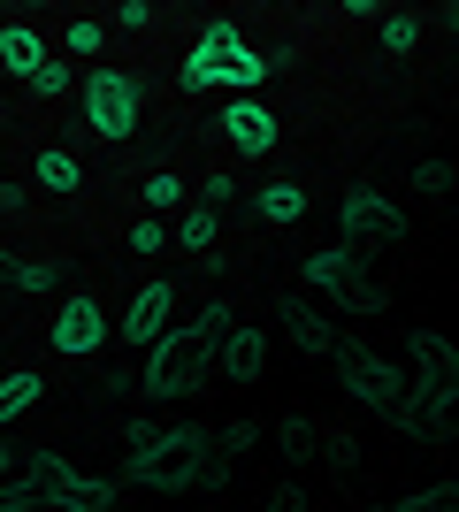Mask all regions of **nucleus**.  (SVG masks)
<instances>
[{
  "label": "nucleus",
  "instance_id": "nucleus-1",
  "mask_svg": "<svg viewBox=\"0 0 459 512\" xmlns=\"http://www.w3.org/2000/svg\"><path fill=\"white\" fill-rule=\"evenodd\" d=\"M222 337H230V314H222V306H207L192 329H161V337H153L146 375H138V390H146L153 406L192 398V390L207 383V360H215V344H222Z\"/></svg>",
  "mask_w": 459,
  "mask_h": 512
},
{
  "label": "nucleus",
  "instance_id": "nucleus-2",
  "mask_svg": "<svg viewBox=\"0 0 459 512\" xmlns=\"http://www.w3.org/2000/svg\"><path fill=\"white\" fill-rule=\"evenodd\" d=\"M268 54H253V39H245L230 16H215L207 31L192 39V54H184V92H207V85H230V92H253L268 85Z\"/></svg>",
  "mask_w": 459,
  "mask_h": 512
},
{
  "label": "nucleus",
  "instance_id": "nucleus-3",
  "mask_svg": "<svg viewBox=\"0 0 459 512\" xmlns=\"http://www.w3.org/2000/svg\"><path fill=\"white\" fill-rule=\"evenodd\" d=\"M199 459H207L199 428H153L146 444H131V482H146V490H192Z\"/></svg>",
  "mask_w": 459,
  "mask_h": 512
},
{
  "label": "nucleus",
  "instance_id": "nucleus-4",
  "mask_svg": "<svg viewBox=\"0 0 459 512\" xmlns=\"http://www.w3.org/2000/svg\"><path fill=\"white\" fill-rule=\"evenodd\" d=\"M329 360H337V375H345V390L360 398L368 413H383L391 421L398 413V398H406V375H398L383 352H368L360 337H329Z\"/></svg>",
  "mask_w": 459,
  "mask_h": 512
},
{
  "label": "nucleus",
  "instance_id": "nucleus-5",
  "mask_svg": "<svg viewBox=\"0 0 459 512\" xmlns=\"http://www.w3.org/2000/svg\"><path fill=\"white\" fill-rule=\"evenodd\" d=\"M306 283H314V291H329L337 306H352V314H391V291L360 268V253H352V245H322V253L306 260Z\"/></svg>",
  "mask_w": 459,
  "mask_h": 512
},
{
  "label": "nucleus",
  "instance_id": "nucleus-6",
  "mask_svg": "<svg viewBox=\"0 0 459 512\" xmlns=\"http://www.w3.org/2000/svg\"><path fill=\"white\" fill-rule=\"evenodd\" d=\"M16 474L39 490V505H69V512H100L115 497L100 474H77L62 451H31V459H16Z\"/></svg>",
  "mask_w": 459,
  "mask_h": 512
},
{
  "label": "nucleus",
  "instance_id": "nucleus-7",
  "mask_svg": "<svg viewBox=\"0 0 459 512\" xmlns=\"http://www.w3.org/2000/svg\"><path fill=\"white\" fill-rule=\"evenodd\" d=\"M85 123H92V138L123 146V138L138 130V77H123V69H92V77H85Z\"/></svg>",
  "mask_w": 459,
  "mask_h": 512
},
{
  "label": "nucleus",
  "instance_id": "nucleus-8",
  "mask_svg": "<svg viewBox=\"0 0 459 512\" xmlns=\"http://www.w3.org/2000/svg\"><path fill=\"white\" fill-rule=\"evenodd\" d=\"M337 245H352V253H368V245H406V214L391 207L383 192H345V207H337Z\"/></svg>",
  "mask_w": 459,
  "mask_h": 512
},
{
  "label": "nucleus",
  "instance_id": "nucleus-9",
  "mask_svg": "<svg viewBox=\"0 0 459 512\" xmlns=\"http://www.w3.org/2000/svg\"><path fill=\"white\" fill-rule=\"evenodd\" d=\"M100 344H108V314L92 299H62V314H54V352H62V360H100Z\"/></svg>",
  "mask_w": 459,
  "mask_h": 512
},
{
  "label": "nucleus",
  "instance_id": "nucleus-10",
  "mask_svg": "<svg viewBox=\"0 0 459 512\" xmlns=\"http://www.w3.org/2000/svg\"><path fill=\"white\" fill-rule=\"evenodd\" d=\"M215 352H222L215 367L230 375V383H261V375H268V337H261V329H238V321H230V337H222Z\"/></svg>",
  "mask_w": 459,
  "mask_h": 512
},
{
  "label": "nucleus",
  "instance_id": "nucleus-11",
  "mask_svg": "<svg viewBox=\"0 0 459 512\" xmlns=\"http://www.w3.org/2000/svg\"><path fill=\"white\" fill-rule=\"evenodd\" d=\"M222 138H230L238 153H276V115L253 107V100H230L222 107Z\"/></svg>",
  "mask_w": 459,
  "mask_h": 512
},
{
  "label": "nucleus",
  "instance_id": "nucleus-12",
  "mask_svg": "<svg viewBox=\"0 0 459 512\" xmlns=\"http://www.w3.org/2000/svg\"><path fill=\"white\" fill-rule=\"evenodd\" d=\"M169 314H176V283H146L131 299V314H123V337L131 344H153L161 329H169Z\"/></svg>",
  "mask_w": 459,
  "mask_h": 512
},
{
  "label": "nucleus",
  "instance_id": "nucleus-13",
  "mask_svg": "<svg viewBox=\"0 0 459 512\" xmlns=\"http://www.w3.org/2000/svg\"><path fill=\"white\" fill-rule=\"evenodd\" d=\"M276 314H284V337L299 344V352H329V337H337V329H329V321L314 314V306H306V299H284V306H276Z\"/></svg>",
  "mask_w": 459,
  "mask_h": 512
},
{
  "label": "nucleus",
  "instance_id": "nucleus-14",
  "mask_svg": "<svg viewBox=\"0 0 459 512\" xmlns=\"http://www.w3.org/2000/svg\"><path fill=\"white\" fill-rule=\"evenodd\" d=\"M0 62L16 69V77H31V69L46 62V39L31 31V23H8V31H0Z\"/></svg>",
  "mask_w": 459,
  "mask_h": 512
},
{
  "label": "nucleus",
  "instance_id": "nucleus-15",
  "mask_svg": "<svg viewBox=\"0 0 459 512\" xmlns=\"http://www.w3.org/2000/svg\"><path fill=\"white\" fill-rule=\"evenodd\" d=\"M31 176H39V192H77V184H85V169H77L69 146H46L39 161H31Z\"/></svg>",
  "mask_w": 459,
  "mask_h": 512
},
{
  "label": "nucleus",
  "instance_id": "nucleus-16",
  "mask_svg": "<svg viewBox=\"0 0 459 512\" xmlns=\"http://www.w3.org/2000/svg\"><path fill=\"white\" fill-rule=\"evenodd\" d=\"M39 398H46V375H31V367H23V375H8V383H0V428L23 421Z\"/></svg>",
  "mask_w": 459,
  "mask_h": 512
},
{
  "label": "nucleus",
  "instance_id": "nucleus-17",
  "mask_svg": "<svg viewBox=\"0 0 459 512\" xmlns=\"http://www.w3.org/2000/svg\"><path fill=\"white\" fill-rule=\"evenodd\" d=\"M406 352H414V367H421V375H452V367H459L452 337H437V329H414V344H406Z\"/></svg>",
  "mask_w": 459,
  "mask_h": 512
},
{
  "label": "nucleus",
  "instance_id": "nucleus-18",
  "mask_svg": "<svg viewBox=\"0 0 459 512\" xmlns=\"http://www.w3.org/2000/svg\"><path fill=\"white\" fill-rule=\"evenodd\" d=\"M261 214H268V222H299V214H306V192H299V184H268V192H261Z\"/></svg>",
  "mask_w": 459,
  "mask_h": 512
},
{
  "label": "nucleus",
  "instance_id": "nucleus-19",
  "mask_svg": "<svg viewBox=\"0 0 459 512\" xmlns=\"http://www.w3.org/2000/svg\"><path fill=\"white\" fill-rule=\"evenodd\" d=\"M169 245H192V253H207V245H215V207H192L184 222H176Z\"/></svg>",
  "mask_w": 459,
  "mask_h": 512
},
{
  "label": "nucleus",
  "instance_id": "nucleus-20",
  "mask_svg": "<svg viewBox=\"0 0 459 512\" xmlns=\"http://www.w3.org/2000/svg\"><path fill=\"white\" fill-rule=\"evenodd\" d=\"M123 245H131V253H169V230H161V214H146V222H131V237H123Z\"/></svg>",
  "mask_w": 459,
  "mask_h": 512
},
{
  "label": "nucleus",
  "instance_id": "nucleus-21",
  "mask_svg": "<svg viewBox=\"0 0 459 512\" xmlns=\"http://www.w3.org/2000/svg\"><path fill=\"white\" fill-rule=\"evenodd\" d=\"M69 85H77V77H69V62H54V54H46V62L31 69V92H46V100H62Z\"/></svg>",
  "mask_w": 459,
  "mask_h": 512
},
{
  "label": "nucleus",
  "instance_id": "nucleus-22",
  "mask_svg": "<svg viewBox=\"0 0 459 512\" xmlns=\"http://www.w3.org/2000/svg\"><path fill=\"white\" fill-rule=\"evenodd\" d=\"M383 46H391V54L421 46V16H383Z\"/></svg>",
  "mask_w": 459,
  "mask_h": 512
},
{
  "label": "nucleus",
  "instance_id": "nucleus-23",
  "mask_svg": "<svg viewBox=\"0 0 459 512\" xmlns=\"http://www.w3.org/2000/svg\"><path fill=\"white\" fill-rule=\"evenodd\" d=\"M414 192L444 199V192H452V161H421V169H414Z\"/></svg>",
  "mask_w": 459,
  "mask_h": 512
},
{
  "label": "nucleus",
  "instance_id": "nucleus-24",
  "mask_svg": "<svg viewBox=\"0 0 459 512\" xmlns=\"http://www.w3.org/2000/svg\"><path fill=\"white\" fill-rule=\"evenodd\" d=\"M452 497H459V482H429V490L406 497V512H437V505H452Z\"/></svg>",
  "mask_w": 459,
  "mask_h": 512
},
{
  "label": "nucleus",
  "instance_id": "nucleus-25",
  "mask_svg": "<svg viewBox=\"0 0 459 512\" xmlns=\"http://www.w3.org/2000/svg\"><path fill=\"white\" fill-rule=\"evenodd\" d=\"M253 436H261V421H230V428H222V459H238V451H253Z\"/></svg>",
  "mask_w": 459,
  "mask_h": 512
},
{
  "label": "nucleus",
  "instance_id": "nucleus-26",
  "mask_svg": "<svg viewBox=\"0 0 459 512\" xmlns=\"http://www.w3.org/2000/svg\"><path fill=\"white\" fill-rule=\"evenodd\" d=\"M176 199H184V184H176V176H146V207H153V214L176 207Z\"/></svg>",
  "mask_w": 459,
  "mask_h": 512
},
{
  "label": "nucleus",
  "instance_id": "nucleus-27",
  "mask_svg": "<svg viewBox=\"0 0 459 512\" xmlns=\"http://www.w3.org/2000/svg\"><path fill=\"white\" fill-rule=\"evenodd\" d=\"M100 39H108V31H100V23H69V54H100Z\"/></svg>",
  "mask_w": 459,
  "mask_h": 512
},
{
  "label": "nucleus",
  "instance_id": "nucleus-28",
  "mask_svg": "<svg viewBox=\"0 0 459 512\" xmlns=\"http://www.w3.org/2000/svg\"><path fill=\"white\" fill-rule=\"evenodd\" d=\"M16 283H23V291H46V283H54V268H46V260H23Z\"/></svg>",
  "mask_w": 459,
  "mask_h": 512
},
{
  "label": "nucleus",
  "instance_id": "nucleus-29",
  "mask_svg": "<svg viewBox=\"0 0 459 512\" xmlns=\"http://www.w3.org/2000/svg\"><path fill=\"white\" fill-rule=\"evenodd\" d=\"M337 8H345V16H375V8H383V0H337Z\"/></svg>",
  "mask_w": 459,
  "mask_h": 512
},
{
  "label": "nucleus",
  "instance_id": "nucleus-30",
  "mask_svg": "<svg viewBox=\"0 0 459 512\" xmlns=\"http://www.w3.org/2000/svg\"><path fill=\"white\" fill-rule=\"evenodd\" d=\"M16 459H23V451L8 444V436H0V474H16Z\"/></svg>",
  "mask_w": 459,
  "mask_h": 512
},
{
  "label": "nucleus",
  "instance_id": "nucleus-31",
  "mask_svg": "<svg viewBox=\"0 0 459 512\" xmlns=\"http://www.w3.org/2000/svg\"><path fill=\"white\" fill-rule=\"evenodd\" d=\"M23 8H46V0H23Z\"/></svg>",
  "mask_w": 459,
  "mask_h": 512
},
{
  "label": "nucleus",
  "instance_id": "nucleus-32",
  "mask_svg": "<svg viewBox=\"0 0 459 512\" xmlns=\"http://www.w3.org/2000/svg\"><path fill=\"white\" fill-rule=\"evenodd\" d=\"M0 207H8V192H0Z\"/></svg>",
  "mask_w": 459,
  "mask_h": 512
}]
</instances>
